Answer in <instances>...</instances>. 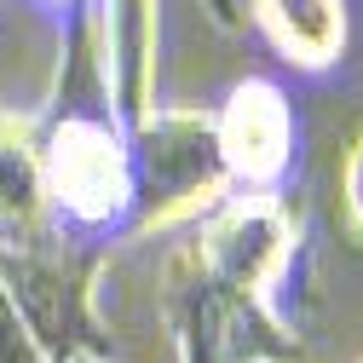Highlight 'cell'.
Instances as JSON below:
<instances>
[{
    "instance_id": "cell-8",
    "label": "cell",
    "mask_w": 363,
    "mask_h": 363,
    "mask_svg": "<svg viewBox=\"0 0 363 363\" xmlns=\"http://www.w3.org/2000/svg\"><path fill=\"white\" fill-rule=\"evenodd\" d=\"M64 363H81V357H64Z\"/></svg>"
},
{
    "instance_id": "cell-9",
    "label": "cell",
    "mask_w": 363,
    "mask_h": 363,
    "mask_svg": "<svg viewBox=\"0 0 363 363\" xmlns=\"http://www.w3.org/2000/svg\"><path fill=\"white\" fill-rule=\"evenodd\" d=\"M0 12H6V0H0Z\"/></svg>"
},
{
    "instance_id": "cell-3",
    "label": "cell",
    "mask_w": 363,
    "mask_h": 363,
    "mask_svg": "<svg viewBox=\"0 0 363 363\" xmlns=\"http://www.w3.org/2000/svg\"><path fill=\"white\" fill-rule=\"evenodd\" d=\"M248 29L300 81H340L357 52V0H254Z\"/></svg>"
},
{
    "instance_id": "cell-7",
    "label": "cell",
    "mask_w": 363,
    "mask_h": 363,
    "mask_svg": "<svg viewBox=\"0 0 363 363\" xmlns=\"http://www.w3.org/2000/svg\"><path fill=\"white\" fill-rule=\"evenodd\" d=\"M208 12H213V23H219V29L248 35V12H254V0H208Z\"/></svg>"
},
{
    "instance_id": "cell-5",
    "label": "cell",
    "mask_w": 363,
    "mask_h": 363,
    "mask_svg": "<svg viewBox=\"0 0 363 363\" xmlns=\"http://www.w3.org/2000/svg\"><path fill=\"white\" fill-rule=\"evenodd\" d=\"M29 12H40L58 35L75 29V23H99V0H23Z\"/></svg>"
},
{
    "instance_id": "cell-1",
    "label": "cell",
    "mask_w": 363,
    "mask_h": 363,
    "mask_svg": "<svg viewBox=\"0 0 363 363\" xmlns=\"http://www.w3.org/2000/svg\"><path fill=\"white\" fill-rule=\"evenodd\" d=\"M93 35H99V23L64 29L69 75L58 86L47 121L29 139L35 145L40 225L58 242L86 248V254L121 242L150 208L133 121L116 110L110 86H99V69H93Z\"/></svg>"
},
{
    "instance_id": "cell-6",
    "label": "cell",
    "mask_w": 363,
    "mask_h": 363,
    "mask_svg": "<svg viewBox=\"0 0 363 363\" xmlns=\"http://www.w3.org/2000/svg\"><path fill=\"white\" fill-rule=\"evenodd\" d=\"M340 202H346V225H352V237L363 242V139H357V145H352V156H346Z\"/></svg>"
},
{
    "instance_id": "cell-2",
    "label": "cell",
    "mask_w": 363,
    "mask_h": 363,
    "mask_svg": "<svg viewBox=\"0 0 363 363\" xmlns=\"http://www.w3.org/2000/svg\"><path fill=\"white\" fill-rule=\"evenodd\" d=\"M219 196L289 202L306 162V121L277 75H242L208 116Z\"/></svg>"
},
{
    "instance_id": "cell-4",
    "label": "cell",
    "mask_w": 363,
    "mask_h": 363,
    "mask_svg": "<svg viewBox=\"0 0 363 363\" xmlns=\"http://www.w3.org/2000/svg\"><path fill=\"white\" fill-rule=\"evenodd\" d=\"M0 363H47V352H40L35 335H29V323L18 317L6 283H0Z\"/></svg>"
}]
</instances>
